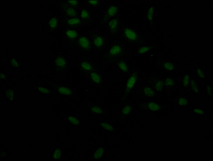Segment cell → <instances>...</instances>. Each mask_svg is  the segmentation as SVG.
<instances>
[{"label": "cell", "mask_w": 213, "mask_h": 161, "mask_svg": "<svg viewBox=\"0 0 213 161\" xmlns=\"http://www.w3.org/2000/svg\"><path fill=\"white\" fill-rule=\"evenodd\" d=\"M129 54V51L125 45L119 40H116L112 44L109 49L104 53V61L110 63L118 59L125 57Z\"/></svg>", "instance_id": "obj_1"}, {"label": "cell", "mask_w": 213, "mask_h": 161, "mask_svg": "<svg viewBox=\"0 0 213 161\" xmlns=\"http://www.w3.org/2000/svg\"><path fill=\"white\" fill-rule=\"evenodd\" d=\"M120 32L122 37L129 43L141 45L145 44V41L139 33L132 27L122 25L120 26Z\"/></svg>", "instance_id": "obj_2"}, {"label": "cell", "mask_w": 213, "mask_h": 161, "mask_svg": "<svg viewBox=\"0 0 213 161\" xmlns=\"http://www.w3.org/2000/svg\"><path fill=\"white\" fill-rule=\"evenodd\" d=\"M138 77L139 73L138 70L136 69L133 70L131 74L129 75L126 83L125 89L122 97V101H125L126 99L127 96L131 93L133 87H134L135 85L136 84V82L138 81Z\"/></svg>", "instance_id": "obj_3"}, {"label": "cell", "mask_w": 213, "mask_h": 161, "mask_svg": "<svg viewBox=\"0 0 213 161\" xmlns=\"http://www.w3.org/2000/svg\"><path fill=\"white\" fill-rule=\"evenodd\" d=\"M91 41L93 47L100 51H104L107 45V40L106 37L99 33H93L92 35Z\"/></svg>", "instance_id": "obj_4"}, {"label": "cell", "mask_w": 213, "mask_h": 161, "mask_svg": "<svg viewBox=\"0 0 213 161\" xmlns=\"http://www.w3.org/2000/svg\"><path fill=\"white\" fill-rule=\"evenodd\" d=\"M75 45L78 48L85 52H89L93 48L91 41L84 35H80L76 42Z\"/></svg>", "instance_id": "obj_5"}, {"label": "cell", "mask_w": 213, "mask_h": 161, "mask_svg": "<svg viewBox=\"0 0 213 161\" xmlns=\"http://www.w3.org/2000/svg\"><path fill=\"white\" fill-rule=\"evenodd\" d=\"M119 10V8L117 5L113 4L109 6L102 17L101 24H105L107 23H108L118 14Z\"/></svg>", "instance_id": "obj_6"}, {"label": "cell", "mask_w": 213, "mask_h": 161, "mask_svg": "<svg viewBox=\"0 0 213 161\" xmlns=\"http://www.w3.org/2000/svg\"><path fill=\"white\" fill-rule=\"evenodd\" d=\"M61 11L65 16V18H75L79 17V13L77 9L70 7L66 2L63 1L60 4Z\"/></svg>", "instance_id": "obj_7"}, {"label": "cell", "mask_w": 213, "mask_h": 161, "mask_svg": "<svg viewBox=\"0 0 213 161\" xmlns=\"http://www.w3.org/2000/svg\"><path fill=\"white\" fill-rule=\"evenodd\" d=\"M77 67L79 69L86 74L94 71H98V67L92 62L87 59H83L78 64Z\"/></svg>", "instance_id": "obj_8"}, {"label": "cell", "mask_w": 213, "mask_h": 161, "mask_svg": "<svg viewBox=\"0 0 213 161\" xmlns=\"http://www.w3.org/2000/svg\"><path fill=\"white\" fill-rule=\"evenodd\" d=\"M63 23L70 29L77 28L81 27L88 24L86 22L82 20L80 17H75V18H65L63 20Z\"/></svg>", "instance_id": "obj_9"}, {"label": "cell", "mask_w": 213, "mask_h": 161, "mask_svg": "<svg viewBox=\"0 0 213 161\" xmlns=\"http://www.w3.org/2000/svg\"><path fill=\"white\" fill-rule=\"evenodd\" d=\"M65 35L67 41L70 45L75 44L79 37L80 36V34L77 31L73 29H66L65 31Z\"/></svg>", "instance_id": "obj_10"}, {"label": "cell", "mask_w": 213, "mask_h": 161, "mask_svg": "<svg viewBox=\"0 0 213 161\" xmlns=\"http://www.w3.org/2000/svg\"><path fill=\"white\" fill-rule=\"evenodd\" d=\"M140 107L143 110L150 112H157L161 110L163 107L160 104L155 102H143L140 105Z\"/></svg>", "instance_id": "obj_11"}, {"label": "cell", "mask_w": 213, "mask_h": 161, "mask_svg": "<svg viewBox=\"0 0 213 161\" xmlns=\"http://www.w3.org/2000/svg\"><path fill=\"white\" fill-rule=\"evenodd\" d=\"M54 66L56 70L59 72H61L68 68V64L64 56L59 55L54 59Z\"/></svg>", "instance_id": "obj_12"}, {"label": "cell", "mask_w": 213, "mask_h": 161, "mask_svg": "<svg viewBox=\"0 0 213 161\" xmlns=\"http://www.w3.org/2000/svg\"><path fill=\"white\" fill-rule=\"evenodd\" d=\"M120 19L118 17H115L110 20L108 23V27L109 29L110 33L111 35H116L120 30Z\"/></svg>", "instance_id": "obj_13"}, {"label": "cell", "mask_w": 213, "mask_h": 161, "mask_svg": "<svg viewBox=\"0 0 213 161\" xmlns=\"http://www.w3.org/2000/svg\"><path fill=\"white\" fill-rule=\"evenodd\" d=\"M148 83L151 84L157 92H161L165 87L164 79L157 76L151 77L149 79Z\"/></svg>", "instance_id": "obj_14"}, {"label": "cell", "mask_w": 213, "mask_h": 161, "mask_svg": "<svg viewBox=\"0 0 213 161\" xmlns=\"http://www.w3.org/2000/svg\"><path fill=\"white\" fill-rule=\"evenodd\" d=\"M92 82L99 86L104 85V80L98 71H94L86 74Z\"/></svg>", "instance_id": "obj_15"}, {"label": "cell", "mask_w": 213, "mask_h": 161, "mask_svg": "<svg viewBox=\"0 0 213 161\" xmlns=\"http://www.w3.org/2000/svg\"><path fill=\"white\" fill-rule=\"evenodd\" d=\"M139 92L143 96L149 98H155L157 94L154 87L149 85H145L140 87Z\"/></svg>", "instance_id": "obj_16"}, {"label": "cell", "mask_w": 213, "mask_h": 161, "mask_svg": "<svg viewBox=\"0 0 213 161\" xmlns=\"http://www.w3.org/2000/svg\"><path fill=\"white\" fill-rule=\"evenodd\" d=\"M132 105H126L122 108L120 112V119L122 120V122L125 121L128 116L131 114L133 111Z\"/></svg>", "instance_id": "obj_17"}, {"label": "cell", "mask_w": 213, "mask_h": 161, "mask_svg": "<svg viewBox=\"0 0 213 161\" xmlns=\"http://www.w3.org/2000/svg\"><path fill=\"white\" fill-rule=\"evenodd\" d=\"M157 63L161 65L164 69L169 71H173L175 69V65L174 63L167 60H159Z\"/></svg>", "instance_id": "obj_18"}, {"label": "cell", "mask_w": 213, "mask_h": 161, "mask_svg": "<svg viewBox=\"0 0 213 161\" xmlns=\"http://www.w3.org/2000/svg\"><path fill=\"white\" fill-rule=\"evenodd\" d=\"M57 91L59 94H62L65 96H72L73 95L74 93L72 91V89L69 87H66V86H55Z\"/></svg>", "instance_id": "obj_19"}, {"label": "cell", "mask_w": 213, "mask_h": 161, "mask_svg": "<svg viewBox=\"0 0 213 161\" xmlns=\"http://www.w3.org/2000/svg\"><path fill=\"white\" fill-rule=\"evenodd\" d=\"M58 25H59V19L57 17H52L48 21L47 26H48V30L50 31H53L57 29Z\"/></svg>", "instance_id": "obj_20"}, {"label": "cell", "mask_w": 213, "mask_h": 161, "mask_svg": "<svg viewBox=\"0 0 213 161\" xmlns=\"http://www.w3.org/2000/svg\"><path fill=\"white\" fill-rule=\"evenodd\" d=\"M80 18L82 20L86 22L88 24L90 23L92 20L90 10L87 8H83L81 10Z\"/></svg>", "instance_id": "obj_21"}, {"label": "cell", "mask_w": 213, "mask_h": 161, "mask_svg": "<svg viewBox=\"0 0 213 161\" xmlns=\"http://www.w3.org/2000/svg\"><path fill=\"white\" fill-rule=\"evenodd\" d=\"M116 65L117 66V67L123 72L127 73L129 72V67H127V64L124 61V58H120L118 60H116L115 62Z\"/></svg>", "instance_id": "obj_22"}, {"label": "cell", "mask_w": 213, "mask_h": 161, "mask_svg": "<svg viewBox=\"0 0 213 161\" xmlns=\"http://www.w3.org/2000/svg\"><path fill=\"white\" fill-rule=\"evenodd\" d=\"M106 152V149L104 147H100L96 149L93 154V158L96 160H100L104 156Z\"/></svg>", "instance_id": "obj_23"}, {"label": "cell", "mask_w": 213, "mask_h": 161, "mask_svg": "<svg viewBox=\"0 0 213 161\" xmlns=\"http://www.w3.org/2000/svg\"><path fill=\"white\" fill-rule=\"evenodd\" d=\"M155 12V8L154 6H151L147 10L146 13V18L149 23L153 25L154 24V17Z\"/></svg>", "instance_id": "obj_24"}, {"label": "cell", "mask_w": 213, "mask_h": 161, "mask_svg": "<svg viewBox=\"0 0 213 161\" xmlns=\"http://www.w3.org/2000/svg\"><path fill=\"white\" fill-rule=\"evenodd\" d=\"M165 87L167 89H172L175 85V80L172 77H167L164 79Z\"/></svg>", "instance_id": "obj_25"}, {"label": "cell", "mask_w": 213, "mask_h": 161, "mask_svg": "<svg viewBox=\"0 0 213 161\" xmlns=\"http://www.w3.org/2000/svg\"><path fill=\"white\" fill-rule=\"evenodd\" d=\"M90 111L95 115H103L106 112L100 107L95 105H90L89 106Z\"/></svg>", "instance_id": "obj_26"}, {"label": "cell", "mask_w": 213, "mask_h": 161, "mask_svg": "<svg viewBox=\"0 0 213 161\" xmlns=\"http://www.w3.org/2000/svg\"><path fill=\"white\" fill-rule=\"evenodd\" d=\"M154 46L152 45L142 46L139 47L137 50L138 54L143 55L145 53L151 51L154 48Z\"/></svg>", "instance_id": "obj_27"}, {"label": "cell", "mask_w": 213, "mask_h": 161, "mask_svg": "<svg viewBox=\"0 0 213 161\" xmlns=\"http://www.w3.org/2000/svg\"><path fill=\"white\" fill-rule=\"evenodd\" d=\"M15 92L13 89H8L5 92V95L8 100L10 102H13L14 99Z\"/></svg>", "instance_id": "obj_28"}, {"label": "cell", "mask_w": 213, "mask_h": 161, "mask_svg": "<svg viewBox=\"0 0 213 161\" xmlns=\"http://www.w3.org/2000/svg\"><path fill=\"white\" fill-rule=\"evenodd\" d=\"M190 87L193 91V92L195 94L198 95L199 94V89L198 85L194 79H191L190 82Z\"/></svg>", "instance_id": "obj_29"}, {"label": "cell", "mask_w": 213, "mask_h": 161, "mask_svg": "<svg viewBox=\"0 0 213 161\" xmlns=\"http://www.w3.org/2000/svg\"><path fill=\"white\" fill-rule=\"evenodd\" d=\"M99 125H100L102 127L103 129H105L108 131L114 132L115 131V129L113 127V125H111L109 123H106V122H104V121H100V122L99 123Z\"/></svg>", "instance_id": "obj_30"}, {"label": "cell", "mask_w": 213, "mask_h": 161, "mask_svg": "<svg viewBox=\"0 0 213 161\" xmlns=\"http://www.w3.org/2000/svg\"><path fill=\"white\" fill-rule=\"evenodd\" d=\"M67 120L68 121L72 124V125H75V126H78V125L81 124V121H80L74 116H67Z\"/></svg>", "instance_id": "obj_31"}, {"label": "cell", "mask_w": 213, "mask_h": 161, "mask_svg": "<svg viewBox=\"0 0 213 161\" xmlns=\"http://www.w3.org/2000/svg\"><path fill=\"white\" fill-rule=\"evenodd\" d=\"M176 101L177 103L181 106L182 107H185L186 105H189V101H188L186 98L183 97V96H179V98H177L176 99Z\"/></svg>", "instance_id": "obj_32"}, {"label": "cell", "mask_w": 213, "mask_h": 161, "mask_svg": "<svg viewBox=\"0 0 213 161\" xmlns=\"http://www.w3.org/2000/svg\"><path fill=\"white\" fill-rule=\"evenodd\" d=\"M191 77L189 74H186L185 75L183 78L182 84L183 86L185 88H188L190 87V82H191Z\"/></svg>", "instance_id": "obj_33"}, {"label": "cell", "mask_w": 213, "mask_h": 161, "mask_svg": "<svg viewBox=\"0 0 213 161\" xmlns=\"http://www.w3.org/2000/svg\"><path fill=\"white\" fill-rule=\"evenodd\" d=\"M195 67L197 74L199 77V78H200L202 80H205V79H206V74H205L204 71L202 70L200 67H199L197 65H195Z\"/></svg>", "instance_id": "obj_34"}, {"label": "cell", "mask_w": 213, "mask_h": 161, "mask_svg": "<svg viewBox=\"0 0 213 161\" xmlns=\"http://www.w3.org/2000/svg\"><path fill=\"white\" fill-rule=\"evenodd\" d=\"M61 156H62V151H61V148H60L59 147L56 148L53 154V158L55 160H58V159H60Z\"/></svg>", "instance_id": "obj_35"}, {"label": "cell", "mask_w": 213, "mask_h": 161, "mask_svg": "<svg viewBox=\"0 0 213 161\" xmlns=\"http://www.w3.org/2000/svg\"><path fill=\"white\" fill-rule=\"evenodd\" d=\"M64 2H66L69 6L72 7L77 9L79 6V1L77 0H66L64 1Z\"/></svg>", "instance_id": "obj_36"}, {"label": "cell", "mask_w": 213, "mask_h": 161, "mask_svg": "<svg viewBox=\"0 0 213 161\" xmlns=\"http://www.w3.org/2000/svg\"><path fill=\"white\" fill-rule=\"evenodd\" d=\"M9 63H10V64L11 65V67L14 69H19L20 67V66L19 63H18V62L13 57L10 58Z\"/></svg>", "instance_id": "obj_37"}, {"label": "cell", "mask_w": 213, "mask_h": 161, "mask_svg": "<svg viewBox=\"0 0 213 161\" xmlns=\"http://www.w3.org/2000/svg\"><path fill=\"white\" fill-rule=\"evenodd\" d=\"M86 2L89 5L91 6L92 7L96 8L99 6L101 1L100 0H89V1H87Z\"/></svg>", "instance_id": "obj_38"}, {"label": "cell", "mask_w": 213, "mask_h": 161, "mask_svg": "<svg viewBox=\"0 0 213 161\" xmlns=\"http://www.w3.org/2000/svg\"><path fill=\"white\" fill-rule=\"evenodd\" d=\"M37 90H38V91L39 92L41 93H42V94H51V92L50 89H48L45 88V87H43V86H39V87H38V89H37Z\"/></svg>", "instance_id": "obj_39"}, {"label": "cell", "mask_w": 213, "mask_h": 161, "mask_svg": "<svg viewBox=\"0 0 213 161\" xmlns=\"http://www.w3.org/2000/svg\"><path fill=\"white\" fill-rule=\"evenodd\" d=\"M193 112L196 114L200 115H204L205 114L204 111L199 108L194 109L193 110Z\"/></svg>", "instance_id": "obj_40"}, {"label": "cell", "mask_w": 213, "mask_h": 161, "mask_svg": "<svg viewBox=\"0 0 213 161\" xmlns=\"http://www.w3.org/2000/svg\"><path fill=\"white\" fill-rule=\"evenodd\" d=\"M206 91H207V95L209 96H212V94H213V92H212V88H211V86H210V85H208L207 87H206Z\"/></svg>", "instance_id": "obj_41"}, {"label": "cell", "mask_w": 213, "mask_h": 161, "mask_svg": "<svg viewBox=\"0 0 213 161\" xmlns=\"http://www.w3.org/2000/svg\"><path fill=\"white\" fill-rule=\"evenodd\" d=\"M8 77L7 74H5L4 73L1 72L0 74V78L1 80H3V81H6Z\"/></svg>", "instance_id": "obj_42"}, {"label": "cell", "mask_w": 213, "mask_h": 161, "mask_svg": "<svg viewBox=\"0 0 213 161\" xmlns=\"http://www.w3.org/2000/svg\"><path fill=\"white\" fill-rule=\"evenodd\" d=\"M6 153L3 151V150H2L1 151V158H3L4 157V156L6 155Z\"/></svg>", "instance_id": "obj_43"}]
</instances>
